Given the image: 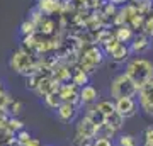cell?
Wrapping results in <instances>:
<instances>
[{
    "mask_svg": "<svg viewBox=\"0 0 153 146\" xmlns=\"http://www.w3.org/2000/svg\"><path fill=\"white\" fill-rule=\"evenodd\" d=\"M124 75L138 88H141L145 83H148L153 78V61L146 60V58H141V56H134V58H131L126 63Z\"/></svg>",
    "mask_w": 153,
    "mask_h": 146,
    "instance_id": "1",
    "label": "cell"
},
{
    "mask_svg": "<svg viewBox=\"0 0 153 146\" xmlns=\"http://www.w3.org/2000/svg\"><path fill=\"white\" fill-rule=\"evenodd\" d=\"M109 90H111V99H112V100L134 99L136 93H138V87L134 85L124 73H119V75H116L114 78L111 80Z\"/></svg>",
    "mask_w": 153,
    "mask_h": 146,
    "instance_id": "2",
    "label": "cell"
},
{
    "mask_svg": "<svg viewBox=\"0 0 153 146\" xmlns=\"http://www.w3.org/2000/svg\"><path fill=\"white\" fill-rule=\"evenodd\" d=\"M9 63H10L12 70L17 71V73H22V75H31L36 71V61H34L33 54L26 49L14 51Z\"/></svg>",
    "mask_w": 153,
    "mask_h": 146,
    "instance_id": "3",
    "label": "cell"
},
{
    "mask_svg": "<svg viewBox=\"0 0 153 146\" xmlns=\"http://www.w3.org/2000/svg\"><path fill=\"white\" fill-rule=\"evenodd\" d=\"M104 58V54L99 48L95 46H90V48L82 54V60H80V65H82V71H85L87 75L94 73L97 70V66L100 65V61Z\"/></svg>",
    "mask_w": 153,
    "mask_h": 146,
    "instance_id": "4",
    "label": "cell"
},
{
    "mask_svg": "<svg viewBox=\"0 0 153 146\" xmlns=\"http://www.w3.org/2000/svg\"><path fill=\"white\" fill-rule=\"evenodd\" d=\"M138 107L141 109L143 112L153 117V78L148 83L138 88Z\"/></svg>",
    "mask_w": 153,
    "mask_h": 146,
    "instance_id": "5",
    "label": "cell"
},
{
    "mask_svg": "<svg viewBox=\"0 0 153 146\" xmlns=\"http://www.w3.org/2000/svg\"><path fill=\"white\" fill-rule=\"evenodd\" d=\"M99 133V124L94 122L88 116H83L75 126V139H94Z\"/></svg>",
    "mask_w": 153,
    "mask_h": 146,
    "instance_id": "6",
    "label": "cell"
},
{
    "mask_svg": "<svg viewBox=\"0 0 153 146\" xmlns=\"http://www.w3.org/2000/svg\"><path fill=\"white\" fill-rule=\"evenodd\" d=\"M105 46V51H107V54L111 56V60L117 61V63H121V61H126L128 60V56L131 54V51H129V46L124 43H119L117 39H112V41H107V43H104Z\"/></svg>",
    "mask_w": 153,
    "mask_h": 146,
    "instance_id": "7",
    "label": "cell"
},
{
    "mask_svg": "<svg viewBox=\"0 0 153 146\" xmlns=\"http://www.w3.org/2000/svg\"><path fill=\"white\" fill-rule=\"evenodd\" d=\"M114 107H116V112L119 114L123 119L134 117L138 114V109H140L136 99H119V100H114Z\"/></svg>",
    "mask_w": 153,
    "mask_h": 146,
    "instance_id": "8",
    "label": "cell"
},
{
    "mask_svg": "<svg viewBox=\"0 0 153 146\" xmlns=\"http://www.w3.org/2000/svg\"><path fill=\"white\" fill-rule=\"evenodd\" d=\"M58 95H60L61 102H68V104H75L78 105L80 100H78V87H75L73 83H61L58 87Z\"/></svg>",
    "mask_w": 153,
    "mask_h": 146,
    "instance_id": "9",
    "label": "cell"
},
{
    "mask_svg": "<svg viewBox=\"0 0 153 146\" xmlns=\"http://www.w3.org/2000/svg\"><path fill=\"white\" fill-rule=\"evenodd\" d=\"M78 100H80V104H85V105H94L99 100V90L90 83L80 87L78 88Z\"/></svg>",
    "mask_w": 153,
    "mask_h": 146,
    "instance_id": "10",
    "label": "cell"
},
{
    "mask_svg": "<svg viewBox=\"0 0 153 146\" xmlns=\"http://www.w3.org/2000/svg\"><path fill=\"white\" fill-rule=\"evenodd\" d=\"M76 105L75 104H68V102H61L58 107H56V116L61 122H71L76 116Z\"/></svg>",
    "mask_w": 153,
    "mask_h": 146,
    "instance_id": "11",
    "label": "cell"
},
{
    "mask_svg": "<svg viewBox=\"0 0 153 146\" xmlns=\"http://www.w3.org/2000/svg\"><path fill=\"white\" fill-rule=\"evenodd\" d=\"M58 87H60V83H58L56 80L49 78V76H43V78L39 80V83H38V87H36L34 92L39 93V95H43V97H46V95H49V93L56 92Z\"/></svg>",
    "mask_w": 153,
    "mask_h": 146,
    "instance_id": "12",
    "label": "cell"
},
{
    "mask_svg": "<svg viewBox=\"0 0 153 146\" xmlns=\"http://www.w3.org/2000/svg\"><path fill=\"white\" fill-rule=\"evenodd\" d=\"M94 109L99 112V116L102 117V121H104V117H109V116H112V114L116 112V107H114V100L112 99H104V100H97V102L94 104Z\"/></svg>",
    "mask_w": 153,
    "mask_h": 146,
    "instance_id": "13",
    "label": "cell"
},
{
    "mask_svg": "<svg viewBox=\"0 0 153 146\" xmlns=\"http://www.w3.org/2000/svg\"><path fill=\"white\" fill-rule=\"evenodd\" d=\"M2 107H4V110H5L7 114H10V117H19L22 114V110H24V104H22V100H19V99L7 97Z\"/></svg>",
    "mask_w": 153,
    "mask_h": 146,
    "instance_id": "14",
    "label": "cell"
},
{
    "mask_svg": "<svg viewBox=\"0 0 153 146\" xmlns=\"http://www.w3.org/2000/svg\"><path fill=\"white\" fill-rule=\"evenodd\" d=\"M150 46H152V43H150V38H148L146 34H138V36L133 38V44H131V48H129V51L141 54L145 51H148Z\"/></svg>",
    "mask_w": 153,
    "mask_h": 146,
    "instance_id": "15",
    "label": "cell"
},
{
    "mask_svg": "<svg viewBox=\"0 0 153 146\" xmlns=\"http://www.w3.org/2000/svg\"><path fill=\"white\" fill-rule=\"evenodd\" d=\"M61 7V0H38V9L41 14L51 16L56 10H60Z\"/></svg>",
    "mask_w": 153,
    "mask_h": 146,
    "instance_id": "16",
    "label": "cell"
},
{
    "mask_svg": "<svg viewBox=\"0 0 153 146\" xmlns=\"http://www.w3.org/2000/svg\"><path fill=\"white\" fill-rule=\"evenodd\" d=\"M123 122H124V119H123V117H121L117 112H114L112 116H109V117H104V121H102L104 127H105L107 131H111V133L119 131L121 127H123Z\"/></svg>",
    "mask_w": 153,
    "mask_h": 146,
    "instance_id": "17",
    "label": "cell"
},
{
    "mask_svg": "<svg viewBox=\"0 0 153 146\" xmlns=\"http://www.w3.org/2000/svg\"><path fill=\"white\" fill-rule=\"evenodd\" d=\"M134 38L133 36V31L129 29V27H119L117 31H116V38L114 39H117L119 43H128V41H131V39Z\"/></svg>",
    "mask_w": 153,
    "mask_h": 146,
    "instance_id": "18",
    "label": "cell"
},
{
    "mask_svg": "<svg viewBox=\"0 0 153 146\" xmlns=\"http://www.w3.org/2000/svg\"><path fill=\"white\" fill-rule=\"evenodd\" d=\"M71 83L75 87H83V85H87L88 83V75L85 73V71H82V70H78V71H75V75L71 76Z\"/></svg>",
    "mask_w": 153,
    "mask_h": 146,
    "instance_id": "19",
    "label": "cell"
},
{
    "mask_svg": "<svg viewBox=\"0 0 153 146\" xmlns=\"http://www.w3.org/2000/svg\"><path fill=\"white\" fill-rule=\"evenodd\" d=\"M44 104H46V107L56 110V107L61 104V99H60V95H58V90L53 92V93H49V95H46V97H44Z\"/></svg>",
    "mask_w": 153,
    "mask_h": 146,
    "instance_id": "20",
    "label": "cell"
},
{
    "mask_svg": "<svg viewBox=\"0 0 153 146\" xmlns=\"http://www.w3.org/2000/svg\"><path fill=\"white\" fill-rule=\"evenodd\" d=\"M21 29H22L21 33L24 34V36H33V34L36 33V22L34 21H26L24 24H22Z\"/></svg>",
    "mask_w": 153,
    "mask_h": 146,
    "instance_id": "21",
    "label": "cell"
},
{
    "mask_svg": "<svg viewBox=\"0 0 153 146\" xmlns=\"http://www.w3.org/2000/svg\"><path fill=\"white\" fill-rule=\"evenodd\" d=\"M31 139H33V138H31V134H29L27 131L21 129L19 133H17V145H19V146H24V145H27V143H29Z\"/></svg>",
    "mask_w": 153,
    "mask_h": 146,
    "instance_id": "22",
    "label": "cell"
},
{
    "mask_svg": "<svg viewBox=\"0 0 153 146\" xmlns=\"http://www.w3.org/2000/svg\"><path fill=\"white\" fill-rule=\"evenodd\" d=\"M119 146H136V139L131 134L119 136Z\"/></svg>",
    "mask_w": 153,
    "mask_h": 146,
    "instance_id": "23",
    "label": "cell"
},
{
    "mask_svg": "<svg viewBox=\"0 0 153 146\" xmlns=\"http://www.w3.org/2000/svg\"><path fill=\"white\" fill-rule=\"evenodd\" d=\"M24 146H41V143H39L38 139H34V138H33V139L29 141L27 145H24Z\"/></svg>",
    "mask_w": 153,
    "mask_h": 146,
    "instance_id": "24",
    "label": "cell"
}]
</instances>
